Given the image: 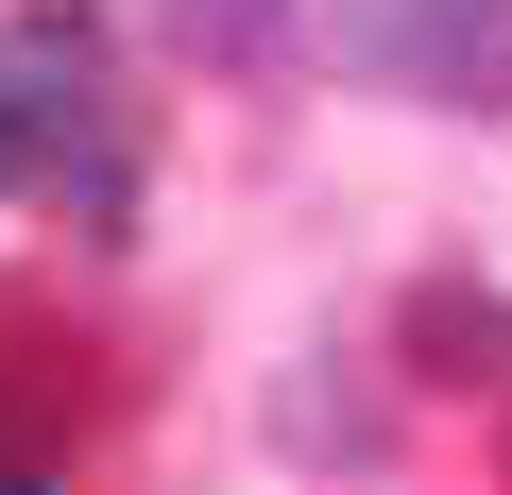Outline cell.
Wrapping results in <instances>:
<instances>
[{
    "mask_svg": "<svg viewBox=\"0 0 512 495\" xmlns=\"http://www.w3.org/2000/svg\"><path fill=\"white\" fill-rule=\"evenodd\" d=\"M325 52L393 103L512 120V0H325Z\"/></svg>",
    "mask_w": 512,
    "mask_h": 495,
    "instance_id": "cell-1",
    "label": "cell"
},
{
    "mask_svg": "<svg viewBox=\"0 0 512 495\" xmlns=\"http://www.w3.org/2000/svg\"><path fill=\"white\" fill-rule=\"evenodd\" d=\"M0 120L35 171H86V205H120V120H103V18L86 0H18L0 18Z\"/></svg>",
    "mask_w": 512,
    "mask_h": 495,
    "instance_id": "cell-2",
    "label": "cell"
},
{
    "mask_svg": "<svg viewBox=\"0 0 512 495\" xmlns=\"http://www.w3.org/2000/svg\"><path fill=\"white\" fill-rule=\"evenodd\" d=\"M393 359H410L427 393H512V291H495V274H410Z\"/></svg>",
    "mask_w": 512,
    "mask_h": 495,
    "instance_id": "cell-3",
    "label": "cell"
},
{
    "mask_svg": "<svg viewBox=\"0 0 512 495\" xmlns=\"http://www.w3.org/2000/svg\"><path fill=\"white\" fill-rule=\"evenodd\" d=\"M274 444H291V461H393V393L291 359V376H274Z\"/></svg>",
    "mask_w": 512,
    "mask_h": 495,
    "instance_id": "cell-4",
    "label": "cell"
},
{
    "mask_svg": "<svg viewBox=\"0 0 512 495\" xmlns=\"http://www.w3.org/2000/svg\"><path fill=\"white\" fill-rule=\"evenodd\" d=\"M86 444V376L69 359H0V478H52Z\"/></svg>",
    "mask_w": 512,
    "mask_h": 495,
    "instance_id": "cell-5",
    "label": "cell"
},
{
    "mask_svg": "<svg viewBox=\"0 0 512 495\" xmlns=\"http://www.w3.org/2000/svg\"><path fill=\"white\" fill-rule=\"evenodd\" d=\"M291 35H308V0H171V52H188V69H222V86H256Z\"/></svg>",
    "mask_w": 512,
    "mask_h": 495,
    "instance_id": "cell-6",
    "label": "cell"
},
{
    "mask_svg": "<svg viewBox=\"0 0 512 495\" xmlns=\"http://www.w3.org/2000/svg\"><path fill=\"white\" fill-rule=\"evenodd\" d=\"M0 188H35V154H18V120H0Z\"/></svg>",
    "mask_w": 512,
    "mask_h": 495,
    "instance_id": "cell-7",
    "label": "cell"
}]
</instances>
